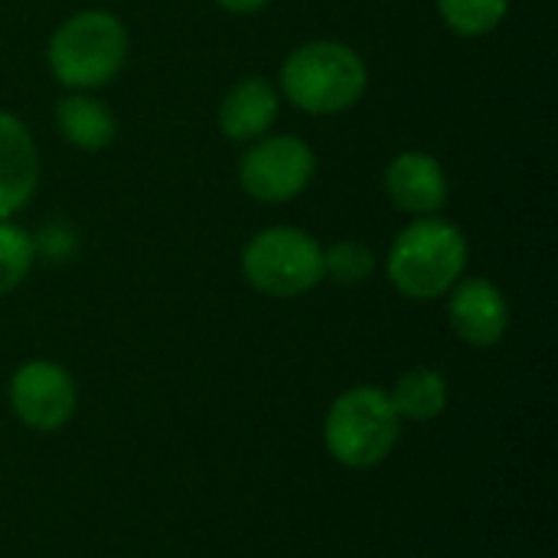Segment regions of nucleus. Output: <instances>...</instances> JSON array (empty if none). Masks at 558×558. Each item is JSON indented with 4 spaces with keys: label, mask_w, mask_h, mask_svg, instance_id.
Returning <instances> with one entry per match:
<instances>
[{
    "label": "nucleus",
    "mask_w": 558,
    "mask_h": 558,
    "mask_svg": "<svg viewBox=\"0 0 558 558\" xmlns=\"http://www.w3.org/2000/svg\"><path fill=\"white\" fill-rule=\"evenodd\" d=\"M468 239L464 232L438 216H418L409 222L386 258V275L392 288L412 301L445 298L464 275Z\"/></svg>",
    "instance_id": "f257e3e1"
},
{
    "label": "nucleus",
    "mask_w": 558,
    "mask_h": 558,
    "mask_svg": "<svg viewBox=\"0 0 558 558\" xmlns=\"http://www.w3.org/2000/svg\"><path fill=\"white\" fill-rule=\"evenodd\" d=\"M281 88L288 101L307 114H340L363 98L366 62L347 43L314 39L284 59Z\"/></svg>",
    "instance_id": "f03ea898"
},
{
    "label": "nucleus",
    "mask_w": 558,
    "mask_h": 558,
    "mask_svg": "<svg viewBox=\"0 0 558 558\" xmlns=\"http://www.w3.org/2000/svg\"><path fill=\"white\" fill-rule=\"evenodd\" d=\"M128 56L124 23L108 10H82L56 26L49 36V69L52 75L75 92L108 85Z\"/></svg>",
    "instance_id": "7ed1b4c3"
},
{
    "label": "nucleus",
    "mask_w": 558,
    "mask_h": 558,
    "mask_svg": "<svg viewBox=\"0 0 558 558\" xmlns=\"http://www.w3.org/2000/svg\"><path fill=\"white\" fill-rule=\"evenodd\" d=\"M324 445L350 471L383 464L399 445V415L389 396L376 386H356L337 396L324 422Z\"/></svg>",
    "instance_id": "20e7f679"
},
{
    "label": "nucleus",
    "mask_w": 558,
    "mask_h": 558,
    "mask_svg": "<svg viewBox=\"0 0 558 558\" xmlns=\"http://www.w3.org/2000/svg\"><path fill=\"white\" fill-rule=\"evenodd\" d=\"M245 281L268 298H301L324 281V248L294 226H271L242 248Z\"/></svg>",
    "instance_id": "39448f33"
},
{
    "label": "nucleus",
    "mask_w": 558,
    "mask_h": 558,
    "mask_svg": "<svg viewBox=\"0 0 558 558\" xmlns=\"http://www.w3.org/2000/svg\"><path fill=\"white\" fill-rule=\"evenodd\" d=\"M314 170L317 157L301 137L271 134L258 137L245 150L239 163V183L258 203H288L311 186Z\"/></svg>",
    "instance_id": "423d86ee"
},
{
    "label": "nucleus",
    "mask_w": 558,
    "mask_h": 558,
    "mask_svg": "<svg viewBox=\"0 0 558 558\" xmlns=\"http://www.w3.org/2000/svg\"><path fill=\"white\" fill-rule=\"evenodd\" d=\"M10 405L33 432H59L78 405L72 376L49 360L23 363L10 379Z\"/></svg>",
    "instance_id": "0eeeda50"
},
{
    "label": "nucleus",
    "mask_w": 558,
    "mask_h": 558,
    "mask_svg": "<svg viewBox=\"0 0 558 558\" xmlns=\"http://www.w3.org/2000/svg\"><path fill=\"white\" fill-rule=\"evenodd\" d=\"M448 320L464 343L497 347L510 327V304L494 281L471 278V281H461L451 288Z\"/></svg>",
    "instance_id": "6e6552de"
},
{
    "label": "nucleus",
    "mask_w": 558,
    "mask_h": 558,
    "mask_svg": "<svg viewBox=\"0 0 558 558\" xmlns=\"http://www.w3.org/2000/svg\"><path fill=\"white\" fill-rule=\"evenodd\" d=\"M386 193L409 216H435L448 203L445 167L422 150H405L386 167Z\"/></svg>",
    "instance_id": "1a4fd4ad"
},
{
    "label": "nucleus",
    "mask_w": 558,
    "mask_h": 558,
    "mask_svg": "<svg viewBox=\"0 0 558 558\" xmlns=\"http://www.w3.org/2000/svg\"><path fill=\"white\" fill-rule=\"evenodd\" d=\"M39 183L36 141L20 118L0 111V219L20 213Z\"/></svg>",
    "instance_id": "9d476101"
},
{
    "label": "nucleus",
    "mask_w": 558,
    "mask_h": 558,
    "mask_svg": "<svg viewBox=\"0 0 558 558\" xmlns=\"http://www.w3.org/2000/svg\"><path fill=\"white\" fill-rule=\"evenodd\" d=\"M278 118V92L265 78L235 82L219 105V131L229 141H258Z\"/></svg>",
    "instance_id": "9b49d317"
},
{
    "label": "nucleus",
    "mask_w": 558,
    "mask_h": 558,
    "mask_svg": "<svg viewBox=\"0 0 558 558\" xmlns=\"http://www.w3.org/2000/svg\"><path fill=\"white\" fill-rule=\"evenodd\" d=\"M56 128L78 150H101L118 134V121L108 111V105L92 98L88 92H75V95L59 98V105H56Z\"/></svg>",
    "instance_id": "f8f14e48"
},
{
    "label": "nucleus",
    "mask_w": 558,
    "mask_h": 558,
    "mask_svg": "<svg viewBox=\"0 0 558 558\" xmlns=\"http://www.w3.org/2000/svg\"><path fill=\"white\" fill-rule=\"evenodd\" d=\"M386 396H389L399 418L432 422L448 409V379L438 369L418 366V369L402 373Z\"/></svg>",
    "instance_id": "ddd939ff"
},
{
    "label": "nucleus",
    "mask_w": 558,
    "mask_h": 558,
    "mask_svg": "<svg viewBox=\"0 0 558 558\" xmlns=\"http://www.w3.org/2000/svg\"><path fill=\"white\" fill-rule=\"evenodd\" d=\"M510 10V0H438L441 20L458 36H487L494 33Z\"/></svg>",
    "instance_id": "4468645a"
},
{
    "label": "nucleus",
    "mask_w": 558,
    "mask_h": 558,
    "mask_svg": "<svg viewBox=\"0 0 558 558\" xmlns=\"http://www.w3.org/2000/svg\"><path fill=\"white\" fill-rule=\"evenodd\" d=\"M36 242L26 229L13 226L10 219H0V294H10L33 268Z\"/></svg>",
    "instance_id": "2eb2a0df"
},
{
    "label": "nucleus",
    "mask_w": 558,
    "mask_h": 558,
    "mask_svg": "<svg viewBox=\"0 0 558 558\" xmlns=\"http://www.w3.org/2000/svg\"><path fill=\"white\" fill-rule=\"evenodd\" d=\"M376 271V255L356 239H343L324 252V275L340 284H363Z\"/></svg>",
    "instance_id": "dca6fc26"
},
{
    "label": "nucleus",
    "mask_w": 558,
    "mask_h": 558,
    "mask_svg": "<svg viewBox=\"0 0 558 558\" xmlns=\"http://www.w3.org/2000/svg\"><path fill=\"white\" fill-rule=\"evenodd\" d=\"M222 10H229V13H258V10H265L271 0H216Z\"/></svg>",
    "instance_id": "f3484780"
}]
</instances>
